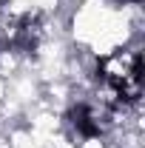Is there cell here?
<instances>
[{
  "label": "cell",
  "mask_w": 145,
  "mask_h": 148,
  "mask_svg": "<svg viewBox=\"0 0 145 148\" xmlns=\"http://www.w3.org/2000/svg\"><path fill=\"white\" fill-rule=\"evenodd\" d=\"M103 80L108 83L114 94L125 103H134L140 100L142 94V80H140V71H142V57L140 51H114L103 60Z\"/></svg>",
  "instance_id": "obj_1"
}]
</instances>
